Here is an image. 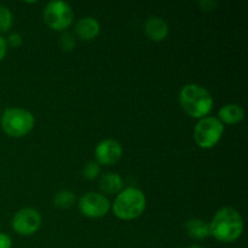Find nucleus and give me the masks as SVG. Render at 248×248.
<instances>
[{
  "label": "nucleus",
  "mask_w": 248,
  "mask_h": 248,
  "mask_svg": "<svg viewBox=\"0 0 248 248\" xmlns=\"http://www.w3.org/2000/svg\"><path fill=\"white\" fill-rule=\"evenodd\" d=\"M41 225V216L35 208H21L12 218V229L19 235L29 236L39 230Z\"/></svg>",
  "instance_id": "7"
},
{
  "label": "nucleus",
  "mask_w": 248,
  "mask_h": 248,
  "mask_svg": "<svg viewBox=\"0 0 248 248\" xmlns=\"http://www.w3.org/2000/svg\"><path fill=\"white\" fill-rule=\"evenodd\" d=\"M199 6L202 9V11H212L217 6V2L213 1V0H202V1L199 2Z\"/></svg>",
  "instance_id": "20"
},
{
  "label": "nucleus",
  "mask_w": 248,
  "mask_h": 248,
  "mask_svg": "<svg viewBox=\"0 0 248 248\" xmlns=\"http://www.w3.org/2000/svg\"><path fill=\"white\" fill-rule=\"evenodd\" d=\"M5 40H6L7 45L12 46V47H18V46L22 45L23 39H22V35L19 33H11Z\"/></svg>",
  "instance_id": "19"
},
{
  "label": "nucleus",
  "mask_w": 248,
  "mask_h": 248,
  "mask_svg": "<svg viewBox=\"0 0 248 248\" xmlns=\"http://www.w3.org/2000/svg\"><path fill=\"white\" fill-rule=\"evenodd\" d=\"M43 17L45 23L55 31H64L74 21V11L69 4L62 0H52L44 7Z\"/></svg>",
  "instance_id": "6"
},
{
  "label": "nucleus",
  "mask_w": 248,
  "mask_h": 248,
  "mask_svg": "<svg viewBox=\"0 0 248 248\" xmlns=\"http://www.w3.org/2000/svg\"><path fill=\"white\" fill-rule=\"evenodd\" d=\"M179 103L188 115L202 119L212 110L213 98L201 85L186 84L179 92Z\"/></svg>",
  "instance_id": "2"
},
{
  "label": "nucleus",
  "mask_w": 248,
  "mask_h": 248,
  "mask_svg": "<svg viewBox=\"0 0 248 248\" xmlns=\"http://www.w3.org/2000/svg\"><path fill=\"white\" fill-rule=\"evenodd\" d=\"M99 189L104 194H119L123 189V178L115 172H108L99 179Z\"/></svg>",
  "instance_id": "14"
},
{
  "label": "nucleus",
  "mask_w": 248,
  "mask_h": 248,
  "mask_svg": "<svg viewBox=\"0 0 248 248\" xmlns=\"http://www.w3.org/2000/svg\"><path fill=\"white\" fill-rule=\"evenodd\" d=\"M60 46L63 51H72L75 47V40L72 34H62L60 36Z\"/></svg>",
  "instance_id": "18"
},
{
  "label": "nucleus",
  "mask_w": 248,
  "mask_h": 248,
  "mask_svg": "<svg viewBox=\"0 0 248 248\" xmlns=\"http://www.w3.org/2000/svg\"><path fill=\"white\" fill-rule=\"evenodd\" d=\"M147 200L144 193L138 188H126L121 190L113 203V212L123 220L136 219L144 212Z\"/></svg>",
  "instance_id": "3"
},
{
  "label": "nucleus",
  "mask_w": 248,
  "mask_h": 248,
  "mask_svg": "<svg viewBox=\"0 0 248 248\" xmlns=\"http://www.w3.org/2000/svg\"><path fill=\"white\" fill-rule=\"evenodd\" d=\"M79 210L85 217L101 218L110 210V201L103 194L91 191L80 198Z\"/></svg>",
  "instance_id": "8"
},
{
  "label": "nucleus",
  "mask_w": 248,
  "mask_h": 248,
  "mask_svg": "<svg viewBox=\"0 0 248 248\" xmlns=\"http://www.w3.org/2000/svg\"><path fill=\"white\" fill-rule=\"evenodd\" d=\"M75 202V195L70 190H61L53 196V205L60 208H69Z\"/></svg>",
  "instance_id": "15"
},
{
  "label": "nucleus",
  "mask_w": 248,
  "mask_h": 248,
  "mask_svg": "<svg viewBox=\"0 0 248 248\" xmlns=\"http://www.w3.org/2000/svg\"><path fill=\"white\" fill-rule=\"evenodd\" d=\"M6 51H7L6 40H5V38H2V36L0 35V61L4 60L5 55H6Z\"/></svg>",
  "instance_id": "22"
},
{
  "label": "nucleus",
  "mask_w": 248,
  "mask_h": 248,
  "mask_svg": "<svg viewBox=\"0 0 248 248\" xmlns=\"http://www.w3.org/2000/svg\"><path fill=\"white\" fill-rule=\"evenodd\" d=\"M184 229L186 235L193 240H203L211 235L210 224L199 218L188 220L184 225Z\"/></svg>",
  "instance_id": "13"
},
{
  "label": "nucleus",
  "mask_w": 248,
  "mask_h": 248,
  "mask_svg": "<svg viewBox=\"0 0 248 248\" xmlns=\"http://www.w3.org/2000/svg\"><path fill=\"white\" fill-rule=\"evenodd\" d=\"M14 24V16L9 7L0 5V31H7Z\"/></svg>",
  "instance_id": "16"
},
{
  "label": "nucleus",
  "mask_w": 248,
  "mask_h": 248,
  "mask_svg": "<svg viewBox=\"0 0 248 248\" xmlns=\"http://www.w3.org/2000/svg\"><path fill=\"white\" fill-rule=\"evenodd\" d=\"M186 248H203V247H201L200 245H191V246H189V247H186Z\"/></svg>",
  "instance_id": "23"
},
{
  "label": "nucleus",
  "mask_w": 248,
  "mask_h": 248,
  "mask_svg": "<svg viewBox=\"0 0 248 248\" xmlns=\"http://www.w3.org/2000/svg\"><path fill=\"white\" fill-rule=\"evenodd\" d=\"M12 240L9 235L0 232V248H11Z\"/></svg>",
  "instance_id": "21"
},
{
  "label": "nucleus",
  "mask_w": 248,
  "mask_h": 248,
  "mask_svg": "<svg viewBox=\"0 0 248 248\" xmlns=\"http://www.w3.org/2000/svg\"><path fill=\"white\" fill-rule=\"evenodd\" d=\"M218 116L222 124H229V125H235L244 120L245 110L241 106L236 103L225 104L218 111Z\"/></svg>",
  "instance_id": "12"
},
{
  "label": "nucleus",
  "mask_w": 248,
  "mask_h": 248,
  "mask_svg": "<svg viewBox=\"0 0 248 248\" xmlns=\"http://www.w3.org/2000/svg\"><path fill=\"white\" fill-rule=\"evenodd\" d=\"M101 31L99 22L93 17H82L75 26V33L81 40H93Z\"/></svg>",
  "instance_id": "11"
},
{
  "label": "nucleus",
  "mask_w": 248,
  "mask_h": 248,
  "mask_svg": "<svg viewBox=\"0 0 248 248\" xmlns=\"http://www.w3.org/2000/svg\"><path fill=\"white\" fill-rule=\"evenodd\" d=\"M35 120L31 111L22 108H7L1 115V128L10 137H23L28 135Z\"/></svg>",
  "instance_id": "4"
},
{
  "label": "nucleus",
  "mask_w": 248,
  "mask_h": 248,
  "mask_svg": "<svg viewBox=\"0 0 248 248\" xmlns=\"http://www.w3.org/2000/svg\"><path fill=\"white\" fill-rule=\"evenodd\" d=\"M224 125L216 116H205L200 119L194 130L196 144L202 149H211L222 138Z\"/></svg>",
  "instance_id": "5"
},
{
  "label": "nucleus",
  "mask_w": 248,
  "mask_h": 248,
  "mask_svg": "<svg viewBox=\"0 0 248 248\" xmlns=\"http://www.w3.org/2000/svg\"><path fill=\"white\" fill-rule=\"evenodd\" d=\"M99 172H101V166L97 161H89L84 166L82 170V176L86 179H94L98 177Z\"/></svg>",
  "instance_id": "17"
},
{
  "label": "nucleus",
  "mask_w": 248,
  "mask_h": 248,
  "mask_svg": "<svg viewBox=\"0 0 248 248\" xmlns=\"http://www.w3.org/2000/svg\"><path fill=\"white\" fill-rule=\"evenodd\" d=\"M211 235L220 242H234L244 232V219L237 210L223 207L210 223Z\"/></svg>",
  "instance_id": "1"
},
{
  "label": "nucleus",
  "mask_w": 248,
  "mask_h": 248,
  "mask_svg": "<svg viewBox=\"0 0 248 248\" xmlns=\"http://www.w3.org/2000/svg\"><path fill=\"white\" fill-rule=\"evenodd\" d=\"M97 162L99 165H114L123 156V147L116 140H104L94 149Z\"/></svg>",
  "instance_id": "9"
},
{
  "label": "nucleus",
  "mask_w": 248,
  "mask_h": 248,
  "mask_svg": "<svg viewBox=\"0 0 248 248\" xmlns=\"http://www.w3.org/2000/svg\"><path fill=\"white\" fill-rule=\"evenodd\" d=\"M144 31L153 41H162L169 35V24L160 17H150L144 24Z\"/></svg>",
  "instance_id": "10"
}]
</instances>
